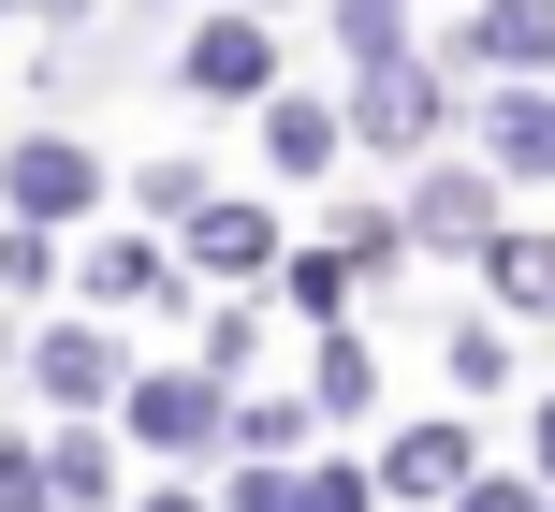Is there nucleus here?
<instances>
[{
    "label": "nucleus",
    "instance_id": "a211bd4d",
    "mask_svg": "<svg viewBox=\"0 0 555 512\" xmlns=\"http://www.w3.org/2000/svg\"><path fill=\"white\" fill-rule=\"evenodd\" d=\"M512 381V322H453V396H498Z\"/></svg>",
    "mask_w": 555,
    "mask_h": 512
},
{
    "label": "nucleus",
    "instance_id": "412c9836",
    "mask_svg": "<svg viewBox=\"0 0 555 512\" xmlns=\"http://www.w3.org/2000/svg\"><path fill=\"white\" fill-rule=\"evenodd\" d=\"M453 512H555V484H512V469H482V484L453 498Z\"/></svg>",
    "mask_w": 555,
    "mask_h": 512
},
{
    "label": "nucleus",
    "instance_id": "ddd939ff",
    "mask_svg": "<svg viewBox=\"0 0 555 512\" xmlns=\"http://www.w3.org/2000/svg\"><path fill=\"white\" fill-rule=\"evenodd\" d=\"M132 484H117V439L103 425H59L44 439V512H117Z\"/></svg>",
    "mask_w": 555,
    "mask_h": 512
},
{
    "label": "nucleus",
    "instance_id": "20e7f679",
    "mask_svg": "<svg viewBox=\"0 0 555 512\" xmlns=\"http://www.w3.org/2000/svg\"><path fill=\"white\" fill-rule=\"evenodd\" d=\"M132 439L176 455V469H205V455L234 439V381H220V367H146V381H132Z\"/></svg>",
    "mask_w": 555,
    "mask_h": 512
},
{
    "label": "nucleus",
    "instance_id": "f8f14e48",
    "mask_svg": "<svg viewBox=\"0 0 555 512\" xmlns=\"http://www.w3.org/2000/svg\"><path fill=\"white\" fill-rule=\"evenodd\" d=\"M482 162L527 191V176H555V88H498L482 103Z\"/></svg>",
    "mask_w": 555,
    "mask_h": 512
},
{
    "label": "nucleus",
    "instance_id": "1a4fd4ad",
    "mask_svg": "<svg viewBox=\"0 0 555 512\" xmlns=\"http://www.w3.org/2000/svg\"><path fill=\"white\" fill-rule=\"evenodd\" d=\"M439 59H498L512 88H555V0H482Z\"/></svg>",
    "mask_w": 555,
    "mask_h": 512
},
{
    "label": "nucleus",
    "instance_id": "6e6552de",
    "mask_svg": "<svg viewBox=\"0 0 555 512\" xmlns=\"http://www.w3.org/2000/svg\"><path fill=\"white\" fill-rule=\"evenodd\" d=\"M336 146H351V103H336V88H278L263 103V176H336Z\"/></svg>",
    "mask_w": 555,
    "mask_h": 512
},
{
    "label": "nucleus",
    "instance_id": "aec40b11",
    "mask_svg": "<svg viewBox=\"0 0 555 512\" xmlns=\"http://www.w3.org/2000/svg\"><path fill=\"white\" fill-rule=\"evenodd\" d=\"M132 191H146V220H176V234H191V220H205V162H146V176H132Z\"/></svg>",
    "mask_w": 555,
    "mask_h": 512
},
{
    "label": "nucleus",
    "instance_id": "4468645a",
    "mask_svg": "<svg viewBox=\"0 0 555 512\" xmlns=\"http://www.w3.org/2000/svg\"><path fill=\"white\" fill-rule=\"evenodd\" d=\"M307 410H322V425H365V410H380V351H365L351 322L307 337Z\"/></svg>",
    "mask_w": 555,
    "mask_h": 512
},
{
    "label": "nucleus",
    "instance_id": "5701e85b",
    "mask_svg": "<svg viewBox=\"0 0 555 512\" xmlns=\"http://www.w3.org/2000/svg\"><path fill=\"white\" fill-rule=\"evenodd\" d=\"M132 512H220V498H205V484H146Z\"/></svg>",
    "mask_w": 555,
    "mask_h": 512
},
{
    "label": "nucleus",
    "instance_id": "dca6fc26",
    "mask_svg": "<svg viewBox=\"0 0 555 512\" xmlns=\"http://www.w3.org/2000/svg\"><path fill=\"white\" fill-rule=\"evenodd\" d=\"M307 425H322L307 381H293V396H234V455H249V469H307Z\"/></svg>",
    "mask_w": 555,
    "mask_h": 512
},
{
    "label": "nucleus",
    "instance_id": "4be33fe9",
    "mask_svg": "<svg viewBox=\"0 0 555 512\" xmlns=\"http://www.w3.org/2000/svg\"><path fill=\"white\" fill-rule=\"evenodd\" d=\"M0 512H44V455L29 439H0Z\"/></svg>",
    "mask_w": 555,
    "mask_h": 512
},
{
    "label": "nucleus",
    "instance_id": "423d86ee",
    "mask_svg": "<svg viewBox=\"0 0 555 512\" xmlns=\"http://www.w3.org/2000/svg\"><path fill=\"white\" fill-rule=\"evenodd\" d=\"M176 88H191V103H278V29L263 15H205L191 44H176Z\"/></svg>",
    "mask_w": 555,
    "mask_h": 512
},
{
    "label": "nucleus",
    "instance_id": "f257e3e1",
    "mask_svg": "<svg viewBox=\"0 0 555 512\" xmlns=\"http://www.w3.org/2000/svg\"><path fill=\"white\" fill-rule=\"evenodd\" d=\"M336 103H351V146H395V162H453V59H365L351 88H336Z\"/></svg>",
    "mask_w": 555,
    "mask_h": 512
},
{
    "label": "nucleus",
    "instance_id": "b1692460",
    "mask_svg": "<svg viewBox=\"0 0 555 512\" xmlns=\"http://www.w3.org/2000/svg\"><path fill=\"white\" fill-rule=\"evenodd\" d=\"M527 455H541V484H555V396H541V410H527Z\"/></svg>",
    "mask_w": 555,
    "mask_h": 512
},
{
    "label": "nucleus",
    "instance_id": "0eeeda50",
    "mask_svg": "<svg viewBox=\"0 0 555 512\" xmlns=\"http://www.w3.org/2000/svg\"><path fill=\"white\" fill-rule=\"evenodd\" d=\"M468 484H482V439H468V425H395V439H380V498L453 512Z\"/></svg>",
    "mask_w": 555,
    "mask_h": 512
},
{
    "label": "nucleus",
    "instance_id": "6ab92c4d",
    "mask_svg": "<svg viewBox=\"0 0 555 512\" xmlns=\"http://www.w3.org/2000/svg\"><path fill=\"white\" fill-rule=\"evenodd\" d=\"M0 293H15V308H29V293H59V234L0 220Z\"/></svg>",
    "mask_w": 555,
    "mask_h": 512
},
{
    "label": "nucleus",
    "instance_id": "39448f33",
    "mask_svg": "<svg viewBox=\"0 0 555 512\" xmlns=\"http://www.w3.org/2000/svg\"><path fill=\"white\" fill-rule=\"evenodd\" d=\"M29 381H44L74 425H103V410H132V381H146V367L103 337V322H44V337H29Z\"/></svg>",
    "mask_w": 555,
    "mask_h": 512
},
{
    "label": "nucleus",
    "instance_id": "f3484780",
    "mask_svg": "<svg viewBox=\"0 0 555 512\" xmlns=\"http://www.w3.org/2000/svg\"><path fill=\"white\" fill-rule=\"evenodd\" d=\"M351 279H365L351 249H293V279H278V293H293V308H307V322L336 337V322H351Z\"/></svg>",
    "mask_w": 555,
    "mask_h": 512
},
{
    "label": "nucleus",
    "instance_id": "7ed1b4c3",
    "mask_svg": "<svg viewBox=\"0 0 555 512\" xmlns=\"http://www.w3.org/2000/svg\"><path fill=\"white\" fill-rule=\"evenodd\" d=\"M498 191H512L498 162H424L395 220H410V249H439V264H482V249L512 234V220H498Z\"/></svg>",
    "mask_w": 555,
    "mask_h": 512
},
{
    "label": "nucleus",
    "instance_id": "393cba45",
    "mask_svg": "<svg viewBox=\"0 0 555 512\" xmlns=\"http://www.w3.org/2000/svg\"><path fill=\"white\" fill-rule=\"evenodd\" d=\"M380 15H410V0H380Z\"/></svg>",
    "mask_w": 555,
    "mask_h": 512
},
{
    "label": "nucleus",
    "instance_id": "2eb2a0df",
    "mask_svg": "<svg viewBox=\"0 0 555 512\" xmlns=\"http://www.w3.org/2000/svg\"><path fill=\"white\" fill-rule=\"evenodd\" d=\"M482 293H498V322H555V234H498Z\"/></svg>",
    "mask_w": 555,
    "mask_h": 512
},
{
    "label": "nucleus",
    "instance_id": "f03ea898",
    "mask_svg": "<svg viewBox=\"0 0 555 512\" xmlns=\"http://www.w3.org/2000/svg\"><path fill=\"white\" fill-rule=\"evenodd\" d=\"M103 146L88 132H15L0 146V220H29V234H59V220H103Z\"/></svg>",
    "mask_w": 555,
    "mask_h": 512
},
{
    "label": "nucleus",
    "instance_id": "9d476101",
    "mask_svg": "<svg viewBox=\"0 0 555 512\" xmlns=\"http://www.w3.org/2000/svg\"><path fill=\"white\" fill-rule=\"evenodd\" d=\"M176 279H191L176 234H88V322H103V308H162Z\"/></svg>",
    "mask_w": 555,
    "mask_h": 512
},
{
    "label": "nucleus",
    "instance_id": "9b49d317",
    "mask_svg": "<svg viewBox=\"0 0 555 512\" xmlns=\"http://www.w3.org/2000/svg\"><path fill=\"white\" fill-rule=\"evenodd\" d=\"M176 249H191V279H220V293H249V279H293V264H278V220H263V205H205V220L176 234Z\"/></svg>",
    "mask_w": 555,
    "mask_h": 512
}]
</instances>
